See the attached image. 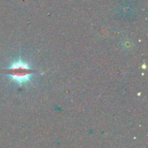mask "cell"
<instances>
[{"label":"cell","mask_w":148,"mask_h":148,"mask_svg":"<svg viewBox=\"0 0 148 148\" xmlns=\"http://www.w3.org/2000/svg\"><path fill=\"white\" fill-rule=\"evenodd\" d=\"M6 74L10 79L18 85H25L31 81L35 71L29 66L27 62H24L21 58L11 62L10 66L6 71Z\"/></svg>","instance_id":"cell-1"}]
</instances>
